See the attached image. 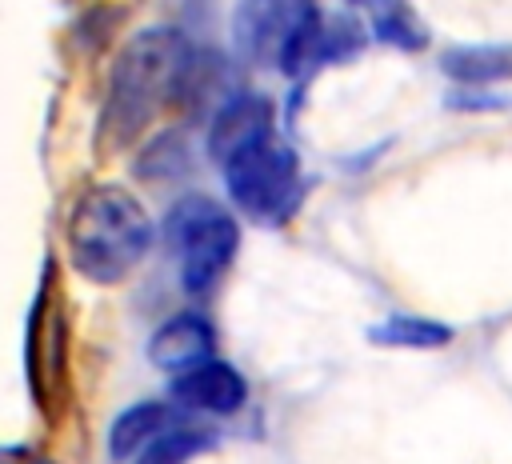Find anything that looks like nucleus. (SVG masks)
<instances>
[{
    "label": "nucleus",
    "instance_id": "obj_1",
    "mask_svg": "<svg viewBox=\"0 0 512 464\" xmlns=\"http://www.w3.org/2000/svg\"><path fill=\"white\" fill-rule=\"evenodd\" d=\"M192 64V44L176 28H148L128 40L112 68L108 100H104V132L112 140H132L156 108L180 96L184 72Z\"/></svg>",
    "mask_w": 512,
    "mask_h": 464
},
{
    "label": "nucleus",
    "instance_id": "obj_2",
    "mask_svg": "<svg viewBox=\"0 0 512 464\" xmlns=\"http://www.w3.org/2000/svg\"><path fill=\"white\" fill-rule=\"evenodd\" d=\"M152 220L148 212L120 188L88 192L68 216V256L80 276L96 284H112L128 276L148 252Z\"/></svg>",
    "mask_w": 512,
    "mask_h": 464
},
{
    "label": "nucleus",
    "instance_id": "obj_3",
    "mask_svg": "<svg viewBox=\"0 0 512 464\" xmlns=\"http://www.w3.org/2000/svg\"><path fill=\"white\" fill-rule=\"evenodd\" d=\"M168 244L180 260V280L192 296H204L220 272L228 268L232 252H236V220L224 212V204L208 200V196H188L180 200L168 220H164Z\"/></svg>",
    "mask_w": 512,
    "mask_h": 464
},
{
    "label": "nucleus",
    "instance_id": "obj_4",
    "mask_svg": "<svg viewBox=\"0 0 512 464\" xmlns=\"http://www.w3.org/2000/svg\"><path fill=\"white\" fill-rule=\"evenodd\" d=\"M224 184L252 220H280L300 196V160L292 148L264 140L224 164Z\"/></svg>",
    "mask_w": 512,
    "mask_h": 464
},
{
    "label": "nucleus",
    "instance_id": "obj_5",
    "mask_svg": "<svg viewBox=\"0 0 512 464\" xmlns=\"http://www.w3.org/2000/svg\"><path fill=\"white\" fill-rule=\"evenodd\" d=\"M312 0H244L236 12V44L248 60H276L312 20Z\"/></svg>",
    "mask_w": 512,
    "mask_h": 464
},
{
    "label": "nucleus",
    "instance_id": "obj_6",
    "mask_svg": "<svg viewBox=\"0 0 512 464\" xmlns=\"http://www.w3.org/2000/svg\"><path fill=\"white\" fill-rule=\"evenodd\" d=\"M28 376L36 384V400L52 412V400L64 388V312L56 300L44 292L32 316V336H28Z\"/></svg>",
    "mask_w": 512,
    "mask_h": 464
},
{
    "label": "nucleus",
    "instance_id": "obj_7",
    "mask_svg": "<svg viewBox=\"0 0 512 464\" xmlns=\"http://www.w3.org/2000/svg\"><path fill=\"white\" fill-rule=\"evenodd\" d=\"M356 48H360V28H356V20L312 12V20L296 32V40L288 44V52L280 56V68L292 72V76H304V72H316V68L328 64V60H340V56L356 52Z\"/></svg>",
    "mask_w": 512,
    "mask_h": 464
},
{
    "label": "nucleus",
    "instance_id": "obj_8",
    "mask_svg": "<svg viewBox=\"0 0 512 464\" xmlns=\"http://www.w3.org/2000/svg\"><path fill=\"white\" fill-rule=\"evenodd\" d=\"M264 140H272V104L264 96H232L212 124L208 148H212L216 164H228L232 156L264 144Z\"/></svg>",
    "mask_w": 512,
    "mask_h": 464
},
{
    "label": "nucleus",
    "instance_id": "obj_9",
    "mask_svg": "<svg viewBox=\"0 0 512 464\" xmlns=\"http://www.w3.org/2000/svg\"><path fill=\"white\" fill-rule=\"evenodd\" d=\"M212 348H216V336L208 328V320L184 312V316H172L148 344V356L156 368L164 372H188L204 360H212Z\"/></svg>",
    "mask_w": 512,
    "mask_h": 464
},
{
    "label": "nucleus",
    "instance_id": "obj_10",
    "mask_svg": "<svg viewBox=\"0 0 512 464\" xmlns=\"http://www.w3.org/2000/svg\"><path fill=\"white\" fill-rule=\"evenodd\" d=\"M172 392L180 404L200 408V412H236L244 404V380L224 360H204V364L180 372Z\"/></svg>",
    "mask_w": 512,
    "mask_h": 464
},
{
    "label": "nucleus",
    "instance_id": "obj_11",
    "mask_svg": "<svg viewBox=\"0 0 512 464\" xmlns=\"http://www.w3.org/2000/svg\"><path fill=\"white\" fill-rule=\"evenodd\" d=\"M164 424H168V408L164 404H136V408H128L116 424H112V436H108V448H112V456H132V452H140L144 444H152L160 432H164Z\"/></svg>",
    "mask_w": 512,
    "mask_h": 464
},
{
    "label": "nucleus",
    "instance_id": "obj_12",
    "mask_svg": "<svg viewBox=\"0 0 512 464\" xmlns=\"http://www.w3.org/2000/svg\"><path fill=\"white\" fill-rule=\"evenodd\" d=\"M444 68L460 80H500L512 76V48H456L444 56Z\"/></svg>",
    "mask_w": 512,
    "mask_h": 464
},
{
    "label": "nucleus",
    "instance_id": "obj_13",
    "mask_svg": "<svg viewBox=\"0 0 512 464\" xmlns=\"http://www.w3.org/2000/svg\"><path fill=\"white\" fill-rule=\"evenodd\" d=\"M208 444H212V436L200 428H164L152 444H144V456H136V464H184L188 456L204 452Z\"/></svg>",
    "mask_w": 512,
    "mask_h": 464
},
{
    "label": "nucleus",
    "instance_id": "obj_14",
    "mask_svg": "<svg viewBox=\"0 0 512 464\" xmlns=\"http://www.w3.org/2000/svg\"><path fill=\"white\" fill-rule=\"evenodd\" d=\"M376 32H380L388 44H404V48H420V44H424L420 20H416L412 8L400 4V0H384V4L376 8Z\"/></svg>",
    "mask_w": 512,
    "mask_h": 464
},
{
    "label": "nucleus",
    "instance_id": "obj_15",
    "mask_svg": "<svg viewBox=\"0 0 512 464\" xmlns=\"http://www.w3.org/2000/svg\"><path fill=\"white\" fill-rule=\"evenodd\" d=\"M448 332L440 324H428V320H392V324H380L376 340H392V344H440Z\"/></svg>",
    "mask_w": 512,
    "mask_h": 464
},
{
    "label": "nucleus",
    "instance_id": "obj_16",
    "mask_svg": "<svg viewBox=\"0 0 512 464\" xmlns=\"http://www.w3.org/2000/svg\"><path fill=\"white\" fill-rule=\"evenodd\" d=\"M0 464H28L24 448H0Z\"/></svg>",
    "mask_w": 512,
    "mask_h": 464
},
{
    "label": "nucleus",
    "instance_id": "obj_17",
    "mask_svg": "<svg viewBox=\"0 0 512 464\" xmlns=\"http://www.w3.org/2000/svg\"><path fill=\"white\" fill-rule=\"evenodd\" d=\"M28 464H48V460H40V456H28Z\"/></svg>",
    "mask_w": 512,
    "mask_h": 464
}]
</instances>
